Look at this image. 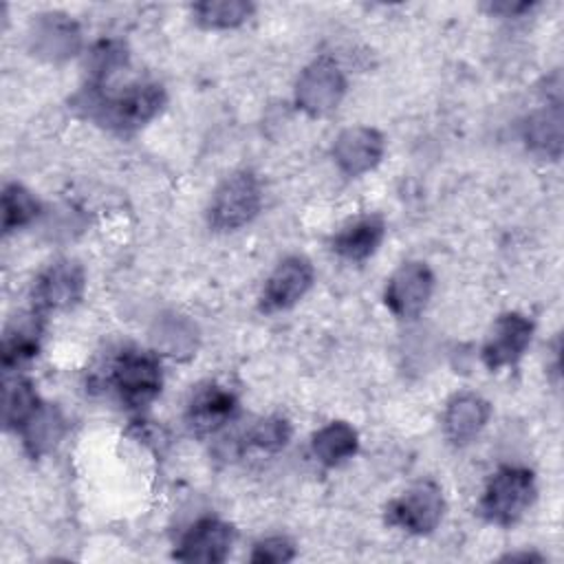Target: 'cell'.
<instances>
[{
  "label": "cell",
  "mask_w": 564,
  "mask_h": 564,
  "mask_svg": "<svg viewBox=\"0 0 564 564\" xmlns=\"http://www.w3.org/2000/svg\"><path fill=\"white\" fill-rule=\"evenodd\" d=\"M165 104V93L159 84H134L121 93H104L97 86H86L77 97V106L86 117L115 132H134L152 121Z\"/></svg>",
  "instance_id": "obj_1"
},
{
  "label": "cell",
  "mask_w": 564,
  "mask_h": 564,
  "mask_svg": "<svg viewBox=\"0 0 564 564\" xmlns=\"http://www.w3.org/2000/svg\"><path fill=\"white\" fill-rule=\"evenodd\" d=\"M106 383L117 392L126 408L141 410L150 405L163 386V372L156 352L126 346L110 361Z\"/></svg>",
  "instance_id": "obj_2"
},
{
  "label": "cell",
  "mask_w": 564,
  "mask_h": 564,
  "mask_svg": "<svg viewBox=\"0 0 564 564\" xmlns=\"http://www.w3.org/2000/svg\"><path fill=\"white\" fill-rule=\"evenodd\" d=\"M535 500V478L527 467H500L487 482L478 511L498 527L518 522Z\"/></svg>",
  "instance_id": "obj_3"
},
{
  "label": "cell",
  "mask_w": 564,
  "mask_h": 564,
  "mask_svg": "<svg viewBox=\"0 0 564 564\" xmlns=\"http://www.w3.org/2000/svg\"><path fill=\"white\" fill-rule=\"evenodd\" d=\"M262 205V189L253 172L240 170L227 176L209 203V225L218 231H234L251 223Z\"/></svg>",
  "instance_id": "obj_4"
},
{
  "label": "cell",
  "mask_w": 564,
  "mask_h": 564,
  "mask_svg": "<svg viewBox=\"0 0 564 564\" xmlns=\"http://www.w3.org/2000/svg\"><path fill=\"white\" fill-rule=\"evenodd\" d=\"M443 511L441 487L432 480H421L388 505L386 522L414 535H427L438 527Z\"/></svg>",
  "instance_id": "obj_5"
},
{
  "label": "cell",
  "mask_w": 564,
  "mask_h": 564,
  "mask_svg": "<svg viewBox=\"0 0 564 564\" xmlns=\"http://www.w3.org/2000/svg\"><path fill=\"white\" fill-rule=\"evenodd\" d=\"M346 93V77L339 64L322 55L313 59L295 82V104L311 117H322L335 110Z\"/></svg>",
  "instance_id": "obj_6"
},
{
  "label": "cell",
  "mask_w": 564,
  "mask_h": 564,
  "mask_svg": "<svg viewBox=\"0 0 564 564\" xmlns=\"http://www.w3.org/2000/svg\"><path fill=\"white\" fill-rule=\"evenodd\" d=\"M434 291V273L425 262L401 264L386 284V306L399 319H414L423 313Z\"/></svg>",
  "instance_id": "obj_7"
},
{
  "label": "cell",
  "mask_w": 564,
  "mask_h": 564,
  "mask_svg": "<svg viewBox=\"0 0 564 564\" xmlns=\"http://www.w3.org/2000/svg\"><path fill=\"white\" fill-rule=\"evenodd\" d=\"M84 269L75 260H57L40 273L33 289L35 311H64L75 306L84 295Z\"/></svg>",
  "instance_id": "obj_8"
},
{
  "label": "cell",
  "mask_w": 564,
  "mask_h": 564,
  "mask_svg": "<svg viewBox=\"0 0 564 564\" xmlns=\"http://www.w3.org/2000/svg\"><path fill=\"white\" fill-rule=\"evenodd\" d=\"M533 322L520 313H505L491 326L482 344V364L489 370L513 366L531 344Z\"/></svg>",
  "instance_id": "obj_9"
},
{
  "label": "cell",
  "mask_w": 564,
  "mask_h": 564,
  "mask_svg": "<svg viewBox=\"0 0 564 564\" xmlns=\"http://www.w3.org/2000/svg\"><path fill=\"white\" fill-rule=\"evenodd\" d=\"M383 134L370 126H352L337 134L333 143V159L346 176H361L379 165L383 159Z\"/></svg>",
  "instance_id": "obj_10"
},
{
  "label": "cell",
  "mask_w": 564,
  "mask_h": 564,
  "mask_svg": "<svg viewBox=\"0 0 564 564\" xmlns=\"http://www.w3.org/2000/svg\"><path fill=\"white\" fill-rule=\"evenodd\" d=\"M313 264L304 256L284 258L267 278L262 289V308L267 313L286 311L297 304L313 284Z\"/></svg>",
  "instance_id": "obj_11"
},
{
  "label": "cell",
  "mask_w": 564,
  "mask_h": 564,
  "mask_svg": "<svg viewBox=\"0 0 564 564\" xmlns=\"http://www.w3.org/2000/svg\"><path fill=\"white\" fill-rule=\"evenodd\" d=\"M234 544V527L218 518H200L181 538L174 557L181 562L220 564Z\"/></svg>",
  "instance_id": "obj_12"
},
{
  "label": "cell",
  "mask_w": 564,
  "mask_h": 564,
  "mask_svg": "<svg viewBox=\"0 0 564 564\" xmlns=\"http://www.w3.org/2000/svg\"><path fill=\"white\" fill-rule=\"evenodd\" d=\"M236 410L238 399L231 390L218 383H205L194 390L185 410V423L198 436L214 434L234 419Z\"/></svg>",
  "instance_id": "obj_13"
},
{
  "label": "cell",
  "mask_w": 564,
  "mask_h": 564,
  "mask_svg": "<svg viewBox=\"0 0 564 564\" xmlns=\"http://www.w3.org/2000/svg\"><path fill=\"white\" fill-rule=\"evenodd\" d=\"M31 51L46 59L73 57L82 46L79 26L64 13H42L31 24Z\"/></svg>",
  "instance_id": "obj_14"
},
{
  "label": "cell",
  "mask_w": 564,
  "mask_h": 564,
  "mask_svg": "<svg viewBox=\"0 0 564 564\" xmlns=\"http://www.w3.org/2000/svg\"><path fill=\"white\" fill-rule=\"evenodd\" d=\"M489 414H491L489 401H485L480 394H474V392L454 394L447 401L445 414H443L445 438L456 447L471 443L480 434V430L487 425Z\"/></svg>",
  "instance_id": "obj_15"
},
{
  "label": "cell",
  "mask_w": 564,
  "mask_h": 564,
  "mask_svg": "<svg viewBox=\"0 0 564 564\" xmlns=\"http://www.w3.org/2000/svg\"><path fill=\"white\" fill-rule=\"evenodd\" d=\"M40 335H42V313H20L15 315L2 337V368L9 372L15 366L33 359L40 350Z\"/></svg>",
  "instance_id": "obj_16"
},
{
  "label": "cell",
  "mask_w": 564,
  "mask_h": 564,
  "mask_svg": "<svg viewBox=\"0 0 564 564\" xmlns=\"http://www.w3.org/2000/svg\"><path fill=\"white\" fill-rule=\"evenodd\" d=\"M383 234L386 225L381 216H361L333 236L330 249L346 260L361 262L379 249Z\"/></svg>",
  "instance_id": "obj_17"
},
{
  "label": "cell",
  "mask_w": 564,
  "mask_h": 564,
  "mask_svg": "<svg viewBox=\"0 0 564 564\" xmlns=\"http://www.w3.org/2000/svg\"><path fill=\"white\" fill-rule=\"evenodd\" d=\"M18 432L22 436V445L29 452V456L40 458L62 441L66 432V421L55 405L40 403V408L31 414V419Z\"/></svg>",
  "instance_id": "obj_18"
},
{
  "label": "cell",
  "mask_w": 564,
  "mask_h": 564,
  "mask_svg": "<svg viewBox=\"0 0 564 564\" xmlns=\"http://www.w3.org/2000/svg\"><path fill=\"white\" fill-rule=\"evenodd\" d=\"M359 447V436L352 425L346 421H333L317 430L311 438V452L313 456L326 465V467H337L344 460L352 458Z\"/></svg>",
  "instance_id": "obj_19"
},
{
  "label": "cell",
  "mask_w": 564,
  "mask_h": 564,
  "mask_svg": "<svg viewBox=\"0 0 564 564\" xmlns=\"http://www.w3.org/2000/svg\"><path fill=\"white\" fill-rule=\"evenodd\" d=\"M524 141L533 152L557 159L562 152V106L560 101L535 110L524 123Z\"/></svg>",
  "instance_id": "obj_20"
},
{
  "label": "cell",
  "mask_w": 564,
  "mask_h": 564,
  "mask_svg": "<svg viewBox=\"0 0 564 564\" xmlns=\"http://www.w3.org/2000/svg\"><path fill=\"white\" fill-rule=\"evenodd\" d=\"M154 348L170 357H192L196 350V326L183 315H163L152 328Z\"/></svg>",
  "instance_id": "obj_21"
},
{
  "label": "cell",
  "mask_w": 564,
  "mask_h": 564,
  "mask_svg": "<svg viewBox=\"0 0 564 564\" xmlns=\"http://www.w3.org/2000/svg\"><path fill=\"white\" fill-rule=\"evenodd\" d=\"M196 22L205 29H234L249 20L253 4L245 0H205L192 7Z\"/></svg>",
  "instance_id": "obj_22"
},
{
  "label": "cell",
  "mask_w": 564,
  "mask_h": 564,
  "mask_svg": "<svg viewBox=\"0 0 564 564\" xmlns=\"http://www.w3.org/2000/svg\"><path fill=\"white\" fill-rule=\"evenodd\" d=\"M40 214L37 198L20 183H7L2 189V231L26 227Z\"/></svg>",
  "instance_id": "obj_23"
},
{
  "label": "cell",
  "mask_w": 564,
  "mask_h": 564,
  "mask_svg": "<svg viewBox=\"0 0 564 564\" xmlns=\"http://www.w3.org/2000/svg\"><path fill=\"white\" fill-rule=\"evenodd\" d=\"M40 403L42 401L31 381L15 377L4 388V425L18 432L40 408Z\"/></svg>",
  "instance_id": "obj_24"
},
{
  "label": "cell",
  "mask_w": 564,
  "mask_h": 564,
  "mask_svg": "<svg viewBox=\"0 0 564 564\" xmlns=\"http://www.w3.org/2000/svg\"><path fill=\"white\" fill-rule=\"evenodd\" d=\"M128 62V53L123 48V44L112 42V40H104L99 42L93 53H90V75H93V86H104V82H108L115 73H119V68H123Z\"/></svg>",
  "instance_id": "obj_25"
},
{
  "label": "cell",
  "mask_w": 564,
  "mask_h": 564,
  "mask_svg": "<svg viewBox=\"0 0 564 564\" xmlns=\"http://www.w3.org/2000/svg\"><path fill=\"white\" fill-rule=\"evenodd\" d=\"M291 438V425L282 416H267L258 421L245 436V441L264 452H280Z\"/></svg>",
  "instance_id": "obj_26"
},
{
  "label": "cell",
  "mask_w": 564,
  "mask_h": 564,
  "mask_svg": "<svg viewBox=\"0 0 564 564\" xmlns=\"http://www.w3.org/2000/svg\"><path fill=\"white\" fill-rule=\"evenodd\" d=\"M295 557V546L284 535H271L253 544L249 560L253 564H284Z\"/></svg>",
  "instance_id": "obj_27"
}]
</instances>
